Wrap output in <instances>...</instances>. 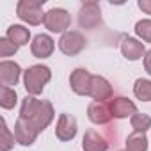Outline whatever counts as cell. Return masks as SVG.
<instances>
[{
  "mask_svg": "<svg viewBox=\"0 0 151 151\" xmlns=\"http://www.w3.org/2000/svg\"><path fill=\"white\" fill-rule=\"evenodd\" d=\"M43 23L50 32H64L66 34V29H69V23H71V16L66 9H50L45 14Z\"/></svg>",
  "mask_w": 151,
  "mask_h": 151,
  "instance_id": "obj_5",
  "label": "cell"
},
{
  "mask_svg": "<svg viewBox=\"0 0 151 151\" xmlns=\"http://www.w3.org/2000/svg\"><path fill=\"white\" fill-rule=\"evenodd\" d=\"M144 68H146V71L151 75V50L146 52V57H144Z\"/></svg>",
  "mask_w": 151,
  "mask_h": 151,
  "instance_id": "obj_26",
  "label": "cell"
},
{
  "mask_svg": "<svg viewBox=\"0 0 151 151\" xmlns=\"http://www.w3.org/2000/svg\"><path fill=\"white\" fill-rule=\"evenodd\" d=\"M53 107L46 100H36L32 96L23 98L20 117H23L27 123H30L36 130L43 132L53 119Z\"/></svg>",
  "mask_w": 151,
  "mask_h": 151,
  "instance_id": "obj_1",
  "label": "cell"
},
{
  "mask_svg": "<svg viewBox=\"0 0 151 151\" xmlns=\"http://www.w3.org/2000/svg\"><path fill=\"white\" fill-rule=\"evenodd\" d=\"M139 7H140L146 14H151V0H140V2H139Z\"/></svg>",
  "mask_w": 151,
  "mask_h": 151,
  "instance_id": "obj_25",
  "label": "cell"
},
{
  "mask_svg": "<svg viewBox=\"0 0 151 151\" xmlns=\"http://www.w3.org/2000/svg\"><path fill=\"white\" fill-rule=\"evenodd\" d=\"M86 45H87V41H86V37L80 32L69 30V32L62 34V37L59 41V50L64 55H77V53H80L86 48Z\"/></svg>",
  "mask_w": 151,
  "mask_h": 151,
  "instance_id": "obj_4",
  "label": "cell"
},
{
  "mask_svg": "<svg viewBox=\"0 0 151 151\" xmlns=\"http://www.w3.org/2000/svg\"><path fill=\"white\" fill-rule=\"evenodd\" d=\"M29 37H30V32L29 29L22 27V25H11L7 29V39H11L16 46H23L29 43Z\"/></svg>",
  "mask_w": 151,
  "mask_h": 151,
  "instance_id": "obj_17",
  "label": "cell"
},
{
  "mask_svg": "<svg viewBox=\"0 0 151 151\" xmlns=\"http://www.w3.org/2000/svg\"><path fill=\"white\" fill-rule=\"evenodd\" d=\"M78 23L82 29H96L101 25V11L96 2H87L78 13Z\"/></svg>",
  "mask_w": 151,
  "mask_h": 151,
  "instance_id": "obj_6",
  "label": "cell"
},
{
  "mask_svg": "<svg viewBox=\"0 0 151 151\" xmlns=\"http://www.w3.org/2000/svg\"><path fill=\"white\" fill-rule=\"evenodd\" d=\"M18 52V46L11 41V39H7V37H2L0 39V57H11V55H14Z\"/></svg>",
  "mask_w": 151,
  "mask_h": 151,
  "instance_id": "obj_24",
  "label": "cell"
},
{
  "mask_svg": "<svg viewBox=\"0 0 151 151\" xmlns=\"http://www.w3.org/2000/svg\"><path fill=\"white\" fill-rule=\"evenodd\" d=\"M135 34L142 39L151 43V20H140L135 25Z\"/></svg>",
  "mask_w": 151,
  "mask_h": 151,
  "instance_id": "obj_22",
  "label": "cell"
},
{
  "mask_svg": "<svg viewBox=\"0 0 151 151\" xmlns=\"http://www.w3.org/2000/svg\"><path fill=\"white\" fill-rule=\"evenodd\" d=\"M87 116L94 124H107L114 117L110 112V107L105 101H93L87 109Z\"/></svg>",
  "mask_w": 151,
  "mask_h": 151,
  "instance_id": "obj_13",
  "label": "cell"
},
{
  "mask_svg": "<svg viewBox=\"0 0 151 151\" xmlns=\"http://www.w3.org/2000/svg\"><path fill=\"white\" fill-rule=\"evenodd\" d=\"M30 50H32V55L37 57V59H46L53 53L55 50V43L50 36L46 34H37L30 45Z\"/></svg>",
  "mask_w": 151,
  "mask_h": 151,
  "instance_id": "obj_10",
  "label": "cell"
},
{
  "mask_svg": "<svg viewBox=\"0 0 151 151\" xmlns=\"http://www.w3.org/2000/svg\"><path fill=\"white\" fill-rule=\"evenodd\" d=\"M82 147L86 151H107L109 142L94 130H87L84 139H82Z\"/></svg>",
  "mask_w": 151,
  "mask_h": 151,
  "instance_id": "obj_16",
  "label": "cell"
},
{
  "mask_svg": "<svg viewBox=\"0 0 151 151\" xmlns=\"http://www.w3.org/2000/svg\"><path fill=\"white\" fill-rule=\"evenodd\" d=\"M50 78H52L50 68L48 66H43V64H36V66H30L25 71L23 84H25V89H27L29 94L37 96V94L43 93V89L50 82Z\"/></svg>",
  "mask_w": 151,
  "mask_h": 151,
  "instance_id": "obj_2",
  "label": "cell"
},
{
  "mask_svg": "<svg viewBox=\"0 0 151 151\" xmlns=\"http://www.w3.org/2000/svg\"><path fill=\"white\" fill-rule=\"evenodd\" d=\"M89 96L94 98L96 101H105L112 98V87L110 84L98 75H93L91 78V87H89Z\"/></svg>",
  "mask_w": 151,
  "mask_h": 151,
  "instance_id": "obj_11",
  "label": "cell"
},
{
  "mask_svg": "<svg viewBox=\"0 0 151 151\" xmlns=\"http://www.w3.org/2000/svg\"><path fill=\"white\" fill-rule=\"evenodd\" d=\"M75 135H77V119L69 114H60L55 128V137L62 142H68Z\"/></svg>",
  "mask_w": 151,
  "mask_h": 151,
  "instance_id": "obj_9",
  "label": "cell"
},
{
  "mask_svg": "<svg viewBox=\"0 0 151 151\" xmlns=\"http://www.w3.org/2000/svg\"><path fill=\"white\" fill-rule=\"evenodd\" d=\"M91 78H93V75L84 69V68H78V69H75L71 73V77H69V84H71V89L80 94V96H89V87H91Z\"/></svg>",
  "mask_w": 151,
  "mask_h": 151,
  "instance_id": "obj_7",
  "label": "cell"
},
{
  "mask_svg": "<svg viewBox=\"0 0 151 151\" xmlns=\"http://www.w3.org/2000/svg\"><path fill=\"white\" fill-rule=\"evenodd\" d=\"M18 101V96H16V91L11 89V87H2L0 89V105L2 109H13Z\"/></svg>",
  "mask_w": 151,
  "mask_h": 151,
  "instance_id": "obj_21",
  "label": "cell"
},
{
  "mask_svg": "<svg viewBox=\"0 0 151 151\" xmlns=\"http://www.w3.org/2000/svg\"><path fill=\"white\" fill-rule=\"evenodd\" d=\"M20 66L11 60H2L0 62V80H2V87H11L16 86L20 80Z\"/></svg>",
  "mask_w": 151,
  "mask_h": 151,
  "instance_id": "obj_12",
  "label": "cell"
},
{
  "mask_svg": "<svg viewBox=\"0 0 151 151\" xmlns=\"http://www.w3.org/2000/svg\"><path fill=\"white\" fill-rule=\"evenodd\" d=\"M39 130H36L30 123H27L23 117H18L16 126H14V137L16 142H20L22 146H32L34 140L37 139Z\"/></svg>",
  "mask_w": 151,
  "mask_h": 151,
  "instance_id": "obj_8",
  "label": "cell"
},
{
  "mask_svg": "<svg viewBox=\"0 0 151 151\" xmlns=\"http://www.w3.org/2000/svg\"><path fill=\"white\" fill-rule=\"evenodd\" d=\"M126 151H147V137L139 132L130 133L126 139Z\"/></svg>",
  "mask_w": 151,
  "mask_h": 151,
  "instance_id": "obj_18",
  "label": "cell"
},
{
  "mask_svg": "<svg viewBox=\"0 0 151 151\" xmlns=\"http://www.w3.org/2000/svg\"><path fill=\"white\" fill-rule=\"evenodd\" d=\"M121 52L128 60H139V59H142V55H146L144 43H140V41H137L133 37H123Z\"/></svg>",
  "mask_w": 151,
  "mask_h": 151,
  "instance_id": "obj_14",
  "label": "cell"
},
{
  "mask_svg": "<svg viewBox=\"0 0 151 151\" xmlns=\"http://www.w3.org/2000/svg\"><path fill=\"white\" fill-rule=\"evenodd\" d=\"M41 6H43L41 0H22V2H18V7H16L18 18L27 22L29 25H39L41 22H45Z\"/></svg>",
  "mask_w": 151,
  "mask_h": 151,
  "instance_id": "obj_3",
  "label": "cell"
},
{
  "mask_svg": "<svg viewBox=\"0 0 151 151\" xmlns=\"http://www.w3.org/2000/svg\"><path fill=\"white\" fill-rule=\"evenodd\" d=\"M132 128L139 133H144L146 130L151 128V117L147 114H140V112H135L132 116Z\"/></svg>",
  "mask_w": 151,
  "mask_h": 151,
  "instance_id": "obj_20",
  "label": "cell"
},
{
  "mask_svg": "<svg viewBox=\"0 0 151 151\" xmlns=\"http://www.w3.org/2000/svg\"><path fill=\"white\" fill-rule=\"evenodd\" d=\"M110 112L114 117L117 119H124L128 116H133L137 112V107L133 101H130L128 98H114L110 101Z\"/></svg>",
  "mask_w": 151,
  "mask_h": 151,
  "instance_id": "obj_15",
  "label": "cell"
},
{
  "mask_svg": "<svg viewBox=\"0 0 151 151\" xmlns=\"http://www.w3.org/2000/svg\"><path fill=\"white\" fill-rule=\"evenodd\" d=\"M14 140H16V137H14V133L11 135V132H9V128H7V124H6V121L2 119V147H0V151H9L13 146H14Z\"/></svg>",
  "mask_w": 151,
  "mask_h": 151,
  "instance_id": "obj_23",
  "label": "cell"
},
{
  "mask_svg": "<svg viewBox=\"0 0 151 151\" xmlns=\"http://www.w3.org/2000/svg\"><path fill=\"white\" fill-rule=\"evenodd\" d=\"M133 93L139 100L142 101H151V80L139 78L133 86Z\"/></svg>",
  "mask_w": 151,
  "mask_h": 151,
  "instance_id": "obj_19",
  "label": "cell"
}]
</instances>
